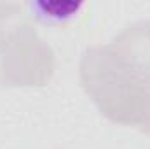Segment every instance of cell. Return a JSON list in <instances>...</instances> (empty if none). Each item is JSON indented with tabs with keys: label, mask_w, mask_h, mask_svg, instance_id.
Returning a JSON list of instances; mask_svg holds the SVG:
<instances>
[{
	"label": "cell",
	"mask_w": 150,
	"mask_h": 149,
	"mask_svg": "<svg viewBox=\"0 0 150 149\" xmlns=\"http://www.w3.org/2000/svg\"><path fill=\"white\" fill-rule=\"evenodd\" d=\"M84 2L72 0H30L25 4L26 14L35 21L49 27H58L72 21L82 11Z\"/></svg>",
	"instance_id": "obj_1"
}]
</instances>
